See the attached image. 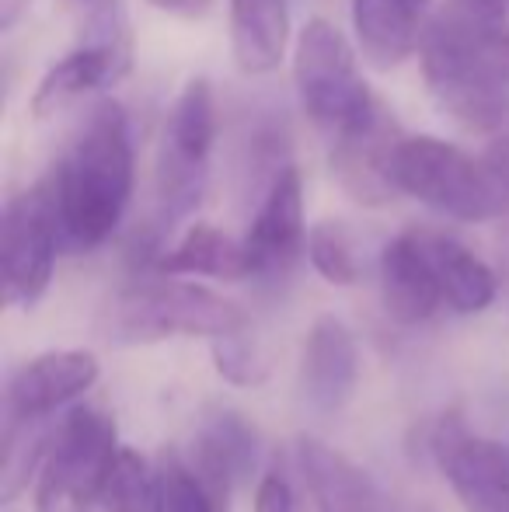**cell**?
Wrapping results in <instances>:
<instances>
[{"instance_id": "obj_12", "label": "cell", "mask_w": 509, "mask_h": 512, "mask_svg": "<svg viewBox=\"0 0 509 512\" xmlns=\"http://www.w3.org/2000/svg\"><path fill=\"white\" fill-rule=\"evenodd\" d=\"M98 359L84 349L42 352L25 363L7 384V415L14 418H46L53 411L74 405L81 394L95 387Z\"/></svg>"}, {"instance_id": "obj_18", "label": "cell", "mask_w": 509, "mask_h": 512, "mask_svg": "<svg viewBox=\"0 0 509 512\" xmlns=\"http://www.w3.org/2000/svg\"><path fill=\"white\" fill-rule=\"evenodd\" d=\"M286 46H290L286 0H231V53L241 74H272L283 63Z\"/></svg>"}, {"instance_id": "obj_1", "label": "cell", "mask_w": 509, "mask_h": 512, "mask_svg": "<svg viewBox=\"0 0 509 512\" xmlns=\"http://www.w3.org/2000/svg\"><path fill=\"white\" fill-rule=\"evenodd\" d=\"M136 154L126 108L112 98L98 102L56 164L53 192L63 241L74 251L105 244L123 223L133 199Z\"/></svg>"}, {"instance_id": "obj_6", "label": "cell", "mask_w": 509, "mask_h": 512, "mask_svg": "<svg viewBox=\"0 0 509 512\" xmlns=\"http://www.w3.org/2000/svg\"><path fill=\"white\" fill-rule=\"evenodd\" d=\"M217 143V102L206 77H192L178 91L164 122L157 154V213L171 227L199 206L210 178V154Z\"/></svg>"}, {"instance_id": "obj_14", "label": "cell", "mask_w": 509, "mask_h": 512, "mask_svg": "<svg viewBox=\"0 0 509 512\" xmlns=\"http://www.w3.org/2000/svg\"><path fill=\"white\" fill-rule=\"evenodd\" d=\"M255 457L258 436L248 418L231 408H217L199 422L196 436H192L189 467L203 478V485L227 512V495L255 467Z\"/></svg>"}, {"instance_id": "obj_24", "label": "cell", "mask_w": 509, "mask_h": 512, "mask_svg": "<svg viewBox=\"0 0 509 512\" xmlns=\"http://www.w3.org/2000/svg\"><path fill=\"white\" fill-rule=\"evenodd\" d=\"M154 512H224L189 460H164L154 474Z\"/></svg>"}, {"instance_id": "obj_26", "label": "cell", "mask_w": 509, "mask_h": 512, "mask_svg": "<svg viewBox=\"0 0 509 512\" xmlns=\"http://www.w3.org/2000/svg\"><path fill=\"white\" fill-rule=\"evenodd\" d=\"M255 512H293L290 481L279 471H265L255 488Z\"/></svg>"}, {"instance_id": "obj_17", "label": "cell", "mask_w": 509, "mask_h": 512, "mask_svg": "<svg viewBox=\"0 0 509 512\" xmlns=\"http://www.w3.org/2000/svg\"><path fill=\"white\" fill-rule=\"evenodd\" d=\"M353 32L363 60L394 70L422 46L419 4L412 0H353Z\"/></svg>"}, {"instance_id": "obj_9", "label": "cell", "mask_w": 509, "mask_h": 512, "mask_svg": "<svg viewBox=\"0 0 509 512\" xmlns=\"http://www.w3.org/2000/svg\"><path fill=\"white\" fill-rule=\"evenodd\" d=\"M401 136L405 133L381 102L360 122L332 136L328 164H332L335 182L342 185V192L353 203L384 206L394 196H401L398 182H394V154H398Z\"/></svg>"}, {"instance_id": "obj_25", "label": "cell", "mask_w": 509, "mask_h": 512, "mask_svg": "<svg viewBox=\"0 0 509 512\" xmlns=\"http://www.w3.org/2000/svg\"><path fill=\"white\" fill-rule=\"evenodd\" d=\"M213 342V370L227 380L231 387H258L269 377L262 352L255 349V342L248 338V328L231 331V335L210 338Z\"/></svg>"}, {"instance_id": "obj_4", "label": "cell", "mask_w": 509, "mask_h": 512, "mask_svg": "<svg viewBox=\"0 0 509 512\" xmlns=\"http://www.w3.org/2000/svg\"><path fill=\"white\" fill-rule=\"evenodd\" d=\"M293 84L300 108L328 136L349 129L377 105L360 74L353 42L328 18H311L300 28L293 46Z\"/></svg>"}, {"instance_id": "obj_7", "label": "cell", "mask_w": 509, "mask_h": 512, "mask_svg": "<svg viewBox=\"0 0 509 512\" xmlns=\"http://www.w3.org/2000/svg\"><path fill=\"white\" fill-rule=\"evenodd\" d=\"M63 241L53 178L35 182L4 206V300L11 307H35L56 272V248Z\"/></svg>"}, {"instance_id": "obj_23", "label": "cell", "mask_w": 509, "mask_h": 512, "mask_svg": "<svg viewBox=\"0 0 509 512\" xmlns=\"http://www.w3.org/2000/svg\"><path fill=\"white\" fill-rule=\"evenodd\" d=\"M307 258H311L314 272L332 286H353L360 279V258H356L353 237L342 223H314L307 230Z\"/></svg>"}, {"instance_id": "obj_13", "label": "cell", "mask_w": 509, "mask_h": 512, "mask_svg": "<svg viewBox=\"0 0 509 512\" xmlns=\"http://www.w3.org/2000/svg\"><path fill=\"white\" fill-rule=\"evenodd\" d=\"M126 70H129V46L116 39L88 42V46L56 60L42 74L39 88L32 95V115L35 119H53V115H60L63 108L81 102V98L123 81Z\"/></svg>"}, {"instance_id": "obj_22", "label": "cell", "mask_w": 509, "mask_h": 512, "mask_svg": "<svg viewBox=\"0 0 509 512\" xmlns=\"http://www.w3.org/2000/svg\"><path fill=\"white\" fill-rule=\"evenodd\" d=\"M102 512H154V474L147 471V460L129 446H119L116 464L105 474V485L98 492Z\"/></svg>"}, {"instance_id": "obj_10", "label": "cell", "mask_w": 509, "mask_h": 512, "mask_svg": "<svg viewBox=\"0 0 509 512\" xmlns=\"http://www.w3.org/2000/svg\"><path fill=\"white\" fill-rule=\"evenodd\" d=\"M252 258V276H283L293 269L300 251H307L304 223V178L293 164L276 168L262 196L252 227L245 234Z\"/></svg>"}, {"instance_id": "obj_8", "label": "cell", "mask_w": 509, "mask_h": 512, "mask_svg": "<svg viewBox=\"0 0 509 512\" xmlns=\"http://www.w3.org/2000/svg\"><path fill=\"white\" fill-rule=\"evenodd\" d=\"M429 450L464 512H509V446L482 439L450 411L436 422Z\"/></svg>"}, {"instance_id": "obj_15", "label": "cell", "mask_w": 509, "mask_h": 512, "mask_svg": "<svg viewBox=\"0 0 509 512\" xmlns=\"http://www.w3.org/2000/svg\"><path fill=\"white\" fill-rule=\"evenodd\" d=\"M384 310L405 328L426 324L443 307V290L419 234H398L381 251Z\"/></svg>"}, {"instance_id": "obj_11", "label": "cell", "mask_w": 509, "mask_h": 512, "mask_svg": "<svg viewBox=\"0 0 509 512\" xmlns=\"http://www.w3.org/2000/svg\"><path fill=\"white\" fill-rule=\"evenodd\" d=\"M360 380V349L349 324L335 314H321L311 324L300 356V387L314 411L335 415L349 405Z\"/></svg>"}, {"instance_id": "obj_2", "label": "cell", "mask_w": 509, "mask_h": 512, "mask_svg": "<svg viewBox=\"0 0 509 512\" xmlns=\"http://www.w3.org/2000/svg\"><path fill=\"white\" fill-rule=\"evenodd\" d=\"M105 335L119 345H150L164 338H220L248 328V310L199 283L175 276L136 283L105 307Z\"/></svg>"}, {"instance_id": "obj_21", "label": "cell", "mask_w": 509, "mask_h": 512, "mask_svg": "<svg viewBox=\"0 0 509 512\" xmlns=\"http://www.w3.org/2000/svg\"><path fill=\"white\" fill-rule=\"evenodd\" d=\"M509 25V0H443L422 32L450 42H471Z\"/></svg>"}, {"instance_id": "obj_19", "label": "cell", "mask_w": 509, "mask_h": 512, "mask_svg": "<svg viewBox=\"0 0 509 512\" xmlns=\"http://www.w3.org/2000/svg\"><path fill=\"white\" fill-rule=\"evenodd\" d=\"M422 248L429 255L436 279H440L443 304L457 314H482L492 307L499 293V279L471 248H464L457 237L447 234H419Z\"/></svg>"}, {"instance_id": "obj_16", "label": "cell", "mask_w": 509, "mask_h": 512, "mask_svg": "<svg viewBox=\"0 0 509 512\" xmlns=\"http://www.w3.org/2000/svg\"><path fill=\"white\" fill-rule=\"evenodd\" d=\"M297 464L321 512H391L367 471L321 439H297Z\"/></svg>"}, {"instance_id": "obj_20", "label": "cell", "mask_w": 509, "mask_h": 512, "mask_svg": "<svg viewBox=\"0 0 509 512\" xmlns=\"http://www.w3.org/2000/svg\"><path fill=\"white\" fill-rule=\"evenodd\" d=\"M161 276H206L220 283H238L252 276V258L245 241H234L213 223H196L182 234V241L164 251L154 262Z\"/></svg>"}, {"instance_id": "obj_28", "label": "cell", "mask_w": 509, "mask_h": 512, "mask_svg": "<svg viewBox=\"0 0 509 512\" xmlns=\"http://www.w3.org/2000/svg\"><path fill=\"white\" fill-rule=\"evenodd\" d=\"M412 4H419V7H422V4H426V0H412Z\"/></svg>"}, {"instance_id": "obj_3", "label": "cell", "mask_w": 509, "mask_h": 512, "mask_svg": "<svg viewBox=\"0 0 509 512\" xmlns=\"http://www.w3.org/2000/svg\"><path fill=\"white\" fill-rule=\"evenodd\" d=\"M394 182L401 196L461 223H489L509 213L503 185L485 157H471L440 136H401L394 154Z\"/></svg>"}, {"instance_id": "obj_29", "label": "cell", "mask_w": 509, "mask_h": 512, "mask_svg": "<svg viewBox=\"0 0 509 512\" xmlns=\"http://www.w3.org/2000/svg\"><path fill=\"white\" fill-rule=\"evenodd\" d=\"M81 4H91V0H81Z\"/></svg>"}, {"instance_id": "obj_27", "label": "cell", "mask_w": 509, "mask_h": 512, "mask_svg": "<svg viewBox=\"0 0 509 512\" xmlns=\"http://www.w3.org/2000/svg\"><path fill=\"white\" fill-rule=\"evenodd\" d=\"M154 4L157 11L171 14V18H185V21H196V18H206L213 7V0H147Z\"/></svg>"}, {"instance_id": "obj_5", "label": "cell", "mask_w": 509, "mask_h": 512, "mask_svg": "<svg viewBox=\"0 0 509 512\" xmlns=\"http://www.w3.org/2000/svg\"><path fill=\"white\" fill-rule=\"evenodd\" d=\"M116 453V418L95 405L70 408L49 436L39 488H35V509L91 512L98 506L105 474L116 464Z\"/></svg>"}]
</instances>
